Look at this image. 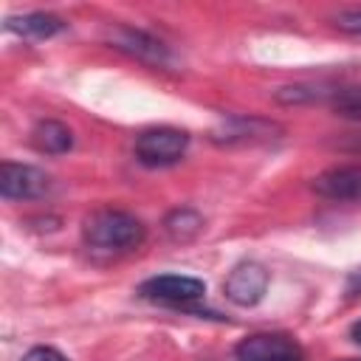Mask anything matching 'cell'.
Returning a JSON list of instances; mask_svg holds the SVG:
<instances>
[{"instance_id":"obj_3","label":"cell","mask_w":361,"mask_h":361,"mask_svg":"<svg viewBox=\"0 0 361 361\" xmlns=\"http://www.w3.org/2000/svg\"><path fill=\"white\" fill-rule=\"evenodd\" d=\"M138 293L149 302H158V305H189V302H197L206 293V285L195 276L161 274V276H152V279L141 282Z\"/></svg>"},{"instance_id":"obj_2","label":"cell","mask_w":361,"mask_h":361,"mask_svg":"<svg viewBox=\"0 0 361 361\" xmlns=\"http://www.w3.org/2000/svg\"><path fill=\"white\" fill-rule=\"evenodd\" d=\"M189 147V135L175 127H152L135 138V158L144 166H169Z\"/></svg>"},{"instance_id":"obj_8","label":"cell","mask_w":361,"mask_h":361,"mask_svg":"<svg viewBox=\"0 0 361 361\" xmlns=\"http://www.w3.org/2000/svg\"><path fill=\"white\" fill-rule=\"evenodd\" d=\"M313 189L327 200H361V166H333L313 178Z\"/></svg>"},{"instance_id":"obj_14","label":"cell","mask_w":361,"mask_h":361,"mask_svg":"<svg viewBox=\"0 0 361 361\" xmlns=\"http://www.w3.org/2000/svg\"><path fill=\"white\" fill-rule=\"evenodd\" d=\"M336 25L341 31H350V34H361V8H350V11H341L336 14Z\"/></svg>"},{"instance_id":"obj_13","label":"cell","mask_w":361,"mask_h":361,"mask_svg":"<svg viewBox=\"0 0 361 361\" xmlns=\"http://www.w3.org/2000/svg\"><path fill=\"white\" fill-rule=\"evenodd\" d=\"M330 104L338 116L344 118H358L361 121V85L358 87H338L330 90Z\"/></svg>"},{"instance_id":"obj_9","label":"cell","mask_w":361,"mask_h":361,"mask_svg":"<svg viewBox=\"0 0 361 361\" xmlns=\"http://www.w3.org/2000/svg\"><path fill=\"white\" fill-rule=\"evenodd\" d=\"M113 45L135 59L152 62V65H169V51L164 42H158L155 37L144 34V31H133V28H118L113 34Z\"/></svg>"},{"instance_id":"obj_12","label":"cell","mask_w":361,"mask_h":361,"mask_svg":"<svg viewBox=\"0 0 361 361\" xmlns=\"http://www.w3.org/2000/svg\"><path fill=\"white\" fill-rule=\"evenodd\" d=\"M164 226H166V234H169L172 240H192V237L200 231L203 220H200V214L192 212V209H178V212H172V214L164 220Z\"/></svg>"},{"instance_id":"obj_1","label":"cell","mask_w":361,"mask_h":361,"mask_svg":"<svg viewBox=\"0 0 361 361\" xmlns=\"http://www.w3.org/2000/svg\"><path fill=\"white\" fill-rule=\"evenodd\" d=\"M85 240L104 251H130L144 243V226L130 212L102 209L85 220Z\"/></svg>"},{"instance_id":"obj_5","label":"cell","mask_w":361,"mask_h":361,"mask_svg":"<svg viewBox=\"0 0 361 361\" xmlns=\"http://www.w3.org/2000/svg\"><path fill=\"white\" fill-rule=\"evenodd\" d=\"M240 361H302V350L290 336L282 333H254L237 344Z\"/></svg>"},{"instance_id":"obj_7","label":"cell","mask_w":361,"mask_h":361,"mask_svg":"<svg viewBox=\"0 0 361 361\" xmlns=\"http://www.w3.org/2000/svg\"><path fill=\"white\" fill-rule=\"evenodd\" d=\"M265 288H268V271L259 262H240L223 282L226 296L243 307L257 305L265 296Z\"/></svg>"},{"instance_id":"obj_6","label":"cell","mask_w":361,"mask_h":361,"mask_svg":"<svg viewBox=\"0 0 361 361\" xmlns=\"http://www.w3.org/2000/svg\"><path fill=\"white\" fill-rule=\"evenodd\" d=\"M282 127L268 121V118H257V116H231L226 121H220L212 130V141L217 144H254V141H271L279 138Z\"/></svg>"},{"instance_id":"obj_4","label":"cell","mask_w":361,"mask_h":361,"mask_svg":"<svg viewBox=\"0 0 361 361\" xmlns=\"http://www.w3.org/2000/svg\"><path fill=\"white\" fill-rule=\"evenodd\" d=\"M51 189V178L28 164H0V195L6 200H34Z\"/></svg>"},{"instance_id":"obj_18","label":"cell","mask_w":361,"mask_h":361,"mask_svg":"<svg viewBox=\"0 0 361 361\" xmlns=\"http://www.w3.org/2000/svg\"><path fill=\"white\" fill-rule=\"evenodd\" d=\"M350 336H353V341H355V344L361 347V319H358V322H355V324L350 327Z\"/></svg>"},{"instance_id":"obj_10","label":"cell","mask_w":361,"mask_h":361,"mask_svg":"<svg viewBox=\"0 0 361 361\" xmlns=\"http://www.w3.org/2000/svg\"><path fill=\"white\" fill-rule=\"evenodd\" d=\"M6 28L8 31H17L23 37H31V39H48L54 34H59L65 28L62 17L56 14H48V11H31V14H23V17H8L6 20Z\"/></svg>"},{"instance_id":"obj_17","label":"cell","mask_w":361,"mask_h":361,"mask_svg":"<svg viewBox=\"0 0 361 361\" xmlns=\"http://www.w3.org/2000/svg\"><path fill=\"white\" fill-rule=\"evenodd\" d=\"M347 293H350V296H358V293H361V268L347 276Z\"/></svg>"},{"instance_id":"obj_16","label":"cell","mask_w":361,"mask_h":361,"mask_svg":"<svg viewBox=\"0 0 361 361\" xmlns=\"http://www.w3.org/2000/svg\"><path fill=\"white\" fill-rule=\"evenodd\" d=\"M338 149L344 152H353V155H361V133H344L338 141H336Z\"/></svg>"},{"instance_id":"obj_19","label":"cell","mask_w":361,"mask_h":361,"mask_svg":"<svg viewBox=\"0 0 361 361\" xmlns=\"http://www.w3.org/2000/svg\"><path fill=\"white\" fill-rule=\"evenodd\" d=\"M347 361H361V358H347Z\"/></svg>"},{"instance_id":"obj_15","label":"cell","mask_w":361,"mask_h":361,"mask_svg":"<svg viewBox=\"0 0 361 361\" xmlns=\"http://www.w3.org/2000/svg\"><path fill=\"white\" fill-rule=\"evenodd\" d=\"M23 361H68V358L54 347H34L23 355Z\"/></svg>"},{"instance_id":"obj_11","label":"cell","mask_w":361,"mask_h":361,"mask_svg":"<svg viewBox=\"0 0 361 361\" xmlns=\"http://www.w3.org/2000/svg\"><path fill=\"white\" fill-rule=\"evenodd\" d=\"M34 147L39 152H51V155H59V152H68L73 147V135L71 130L62 124V121H39L34 127Z\"/></svg>"}]
</instances>
